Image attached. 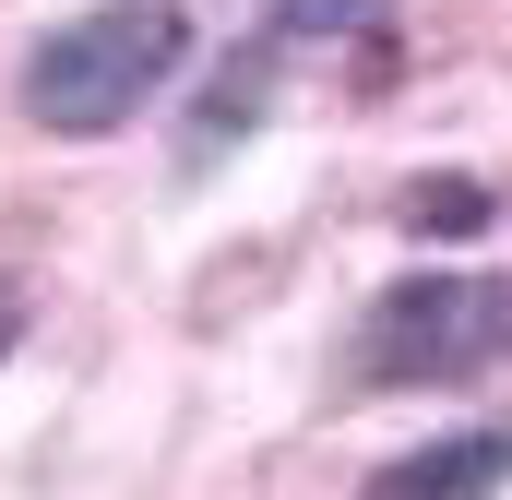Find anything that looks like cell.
<instances>
[{
	"mask_svg": "<svg viewBox=\"0 0 512 500\" xmlns=\"http://www.w3.org/2000/svg\"><path fill=\"white\" fill-rule=\"evenodd\" d=\"M179 72H191V12H179V0H96L84 24L36 36V60H24V120L96 143V131L143 120Z\"/></svg>",
	"mask_w": 512,
	"mask_h": 500,
	"instance_id": "cell-1",
	"label": "cell"
},
{
	"mask_svg": "<svg viewBox=\"0 0 512 500\" xmlns=\"http://www.w3.org/2000/svg\"><path fill=\"white\" fill-rule=\"evenodd\" d=\"M512 358V274H405L370 298L346 370L370 393H429V381H477Z\"/></svg>",
	"mask_w": 512,
	"mask_h": 500,
	"instance_id": "cell-2",
	"label": "cell"
},
{
	"mask_svg": "<svg viewBox=\"0 0 512 500\" xmlns=\"http://www.w3.org/2000/svg\"><path fill=\"white\" fill-rule=\"evenodd\" d=\"M501 477H512V417H489V429H453V441L393 453L358 500H489Z\"/></svg>",
	"mask_w": 512,
	"mask_h": 500,
	"instance_id": "cell-3",
	"label": "cell"
},
{
	"mask_svg": "<svg viewBox=\"0 0 512 500\" xmlns=\"http://www.w3.org/2000/svg\"><path fill=\"white\" fill-rule=\"evenodd\" d=\"M262 84H274V36H251V48L227 60V84L203 96V131H191V155H215V143H239V131H251V108H262Z\"/></svg>",
	"mask_w": 512,
	"mask_h": 500,
	"instance_id": "cell-4",
	"label": "cell"
},
{
	"mask_svg": "<svg viewBox=\"0 0 512 500\" xmlns=\"http://www.w3.org/2000/svg\"><path fill=\"white\" fill-rule=\"evenodd\" d=\"M489 215H501L489 179H417V191H405V227H417V239H477Z\"/></svg>",
	"mask_w": 512,
	"mask_h": 500,
	"instance_id": "cell-5",
	"label": "cell"
},
{
	"mask_svg": "<svg viewBox=\"0 0 512 500\" xmlns=\"http://www.w3.org/2000/svg\"><path fill=\"white\" fill-rule=\"evenodd\" d=\"M393 0H274V36H358V24H382Z\"/></svg>",
	"mask_w": 512,
	"mask_h": 500,
	"instance_id": "cell-6",
	"label": "cell"
},
{
	"mask_svg": "<svg viewBox=\"0 0 512 500\" xmlns=\"http://www.w3.org/2000/svg\"><path fill=\"white\" fill-rule=\"evenodd\" d=\"M12 322H24V310H12V286H0V346H12Z\"/></svg>",
	"mask_w": 512,
	"mask_h": 500,
	"instance_id": "cell-7",
	"label": "cell"
}]
</instances>
